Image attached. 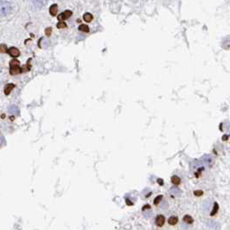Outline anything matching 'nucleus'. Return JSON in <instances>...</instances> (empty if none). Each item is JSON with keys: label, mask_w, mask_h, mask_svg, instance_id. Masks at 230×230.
<instances>
[{"label": "nucleus", "mask_w": 230, "mask_h": 230, "mask_svg": "<svg viewBox=\"0 0 230 230\" xmlns=\"http://www.w3.org/2000/svg\"><path fill=\"white\" fill-rule=\"evenodd\" d=\"M12 10V5L8 0H0V16L10 15Z\"/></svg>", "instance_id": "1"}, {"label": "nucleus", "mask_w": 230, "mask_h": 230, "mask_svg": "<svg viewBox=\"0 0 230 230\" xmlns=\"http://www.w3.org/2000/svg\"><path fill=\"white\" fill-rule=\"evenodd\" d=\"M165 223V217L163 215H158L155 219V224L158 227H163Z\"/></svg>", "instance_id": "2"}, {"label": "nucleus", "mask_w": 230, "mask_h": 230, "mask_svg": "<svg viewBox=\"0 0 230 230\" xmlns=\"http://www.w3.org/2000/svg\"><path fill=\"white\" fill-rule=\"evenodd\" d=\"M202 162L203 164H207L208 166L211 167L213 165V164H214V159H212V157L210 156V155H205V156H203L202 158Z\"/></svg>", "instance_id": "3"}, {"label": "nucleus", "mask_w": 230, "mask_h": 230, "mask_svg": "<svg viewBox=\"0 0 230 230\" xmlns=\"http://www.w3.org/2000/svg\"><path fill=\"white\" fill-rule=\"evenodd\" d=\"M30 1L36 8H42L47 4V0H30Z\"/></svg>", "instance_id": "4"}, {"label": "nucleus", "mask_w": 230, "mask_h": 230, "mask_svg": "<svg viewBox=\"0 0 230 230\" xmlns=\"http://www.w3.org/2000/svg\"><path fill=\"white\" fill-rule=\"evenodd\" d=\"M72 16V11L71 10H65L64 12H62L61 14L58 16V20L61 21H64L68 19V17H70Z\"/></svg>", "instance_id": "5"}, {"label": "nucleus", "mask_w": 230, "mask_h": 230, "mask_svg": "<svg viewBox=\"0 0 230 230\" xmlns=\"http://www.w3.org/2000/svg\"><path fill=\"white\" fill-rule=\"evenodd\" d=\"M193 168H194L196 171H203L204 170V164L202 161H195L193 164Z\"/></svg>", "instance_id": "6"}, {"label": "nucleus", "mask_w": 230, "mask_h": 230, "mask_svg": "<svg viewBox=\"0 0 230 230\" xmlns=\"http://www.w3.org/2000/svg\"><path fill=\"white\" fill-rule=\"evenodd\" d=\"M21 72H22V69H21L19 65H11L10 66V75H18V74H20Z\"/></svg>", "instance_id": "7"}, {"label": "nucleus", "mask_w": 230, "mask_h": 230, "mask_svg": "<svg viewBox=\"0 0 230 230\" xmlns=\"http://www.w3.org/2000/svg\"><path fill=\"white\" fill-rule=\"evenodd\" d=\"M8 54L13 57H17L20 56V51L18 50V49H16L15 47H12V48H10L8 49Z\"/></svg>", "instance_id": "8"}, {"label": "nucleus", "mask_w": 230, "mask_h": 230, "mask_svg": "<svg viewBox=\"0 0 230 230\" xmlns=\"http://www.w3.org/2000/svg\"><path fill=\"white\" fill-rule=\"evenodd\" d=\"M9 113L10 114H13V115H18L19 113H20V110H19V108H17L16 106L13 105V106H10V108H9Z\"/></svg>", "instance_id": "9"}, {"label": "nucleus", "mask_w": 230, "mask_h": 230, "mask_svg": "<svg viewBox=\"0 0 230 230\" xmlns=\"http://www.w3.org/2000/svg\"><path fill=\"white\" fill-rule=\"evenodd\" d=\"M177 222H178V217H177V215H171L169 219H168V223H169L170 225H171V226L177 225Z\"/></svg>", "instance_id": "10"}, {"label": "nucleus", "mask_w": 230, "mask_h": 230, "mask_svg": "<svg viewBox=\"0 0 230 230\" xmlns=\"http://www.w3.org/2000/svg\"><path fill=\"white\" fill-rule=\"evenodd\" d=\"M183 221H184L186 224H193V222H194V219H193V217H192L191 215H184V218H183Z\"/></svg>", "instance_id": "11"}, {"label": "nucleus", "mask_w": 230, "mask_h": 230, "mask_svg": "<svg viewBox=\"0 0 230 230\" xmlns=\"http://www.w3.org/2000/svg\"><path fill=\"white\" fill-rule=\"evenodd\" d=\"M15 87L13 84H7L5 87V93L6 95H9L11 92V90Z\"/></svg>", "instance_id": "12"}, {"label": "nucleus", "mask_w": 230, "mask_h": 230, "mask_svg": "<svg viewBox=\"0 0 230 230\" xmlns=\"http://www.w3.org/2000/svg\"><path fill=\"white\" fill-rule=\"evenodd\" d=\"M170 181H171V183L175 185H179V184H181V178L177 177V176H172L171 177V178H170Z\"/></svg>", "instance_id": "13"}, {"label": "nucleus", "mask_w": 230, "mask_h": 230, "mask_svg": "<svg viewBox=\"0 0 230 230\" xmlns=\"http://www.w3.org/2000/svg\"><path fill=\"white\" fill-rule=\"evenodd\" d=\"M57 11H58V6H57V5H52L51 6L49 7V13H50L52 16L57 15Z\"/></svg>", "instance_id": "14"}, {"label": "nucleus", "mask_w": 230, "mask_h": 230, "mask_svg": "<svg viewBox=\"0 0 230 230\" xmlns=\"http://www.w3.org/2000/svg\"><path fill=\"white\" fill-rule=\"evenodd\" d=\"M170 193L173 195L179 196L182 192H181V190H180L178 188H171V189H170Z\"/></svg>", "instance_id": "15"}, {"label": "nucleus", "mask_w": 230, "mask_h": 230, "mask_svg": "<svg viewBox=\"0 0 230 230\" xmlns=\"http://www.w3.org/2000/svg\"><path fill=\"white\" fill-rule=\"evenodd\" d=\"M83 19L87 23H89V22H91L93 20V15L90 14V13H85L84 16H83Z\"/></svg>", "instance_id": "16"}, {"label": "nucleus", "mask_w": 230, "mask_h": 230, "mask_svg": "<svg viewBox=\"0 0 230 230\" xmlns=\"http://www.w3.org/2000/svg\"><path fill=\"white\" fill-rule=\"evenodd\" d=\"M162 199H163V195H159L155 199H154L153 201V203H154V205H156V206H158V205L161 203V201H162Z\"/></svg>", "instance_id": "17"}, {"label": "nucleus", "mask_w": 230, "mask_h": 230, "mask_svg": "<svg viewBox=\"0 0 230 230\" xmlns=\"http://www.w3.org/2000/svg\"><path fill=\"white\" fill-rule=\"evenodd\" d=\"M218 209H219V205H218V203H214V208H213V211L211 212V216H213L214 215H215L217 212H218Z\"/></svg>", "instance_id": "18"}, {"label": "nucleus", "mask_w": 230, "mask_h": 230, "mask_svg": "<svg viewBox=\"0 0 230 230\" xmlns=\"http://www.w3.org/2000/svg\"><path fill=\"white\" fill-rule=\"evenodd\" d=\"M79 30L81 31H83V32H89V28H88L87 25H86V24H82V25H80Z\"/></svg>", "instance_id": "19"}, {"label": "nucleus", "mask_w": 230, "mask_h": 230, "mask_svg": "<svg viewBox=\"0 0 230 230\" xmlns=\"http://www.w3.org/2000/svg\"><path fill=\"white\" fill-rule=\"evenodd\" d=\"M7 50V46L5 44H0V53H6Z\"/></svg>", "instance_id": "20"}, {"label": "nucleus", "mask_w": 230, "mask_h": 230, "mask_svg": "<svg viewBox=\"0 0 230 230\" xmlns=\"http://www.w3.org/2000/svg\"><path fill=\"white\" fill-rule=\"evenodd\" d=\"M57 28H59V29H61V28H66L67 24L63 22V21H61V22H59L58 24H57Z\"/></svg>", "instance_id": "21"}, {"label": "nucleus", "mask_w": 230, "mask_h": 230, "mask_svg": "<svg viewBox=\"0 0 230 230\" xmlns=\"http://www.w3.org/2000/svg\"><path fill=\"white\" fill-rule=\"evenodd\" d=\"M146 210H147V211L151 210V206H150V205H148V204L144 205L143 208H142V211H143V212H145Z\"/></svg>", "instance_id": "22"}, {"label": "nucleus", "mask_w": 230, "mask_h": 230, "mask_svg": "<svg viewBox=\"0 0 230 230\" xmlns=\"http://www.w3.org/2000/svg\"><path fill=\"white\" fill-rule=\"evenodd\" d=\"M19 64H20V62L17 60H12L10 62V66H11V65H19Z\"/></svg>", "instance_id": "23"}, {"label": "nucleus", "mask_w": 230, "mask_h": 230, "mask_svg": "<svg viewBox=\"0 0 230 230\" xmlns=\"http://www.w3.org/2000/svg\"><path fill=\"white\" fill-rule=\"evenodd\" d=\"M194 194L196 195V196H201V195H203V191H201V190H197V191H195Z\"/></svg>", "instance_id": "24"}, {"label": "nucleus", "mask_w": 230, "mask_h": 230, "mask_svg": "<svg viewBox=\"0 0 230 230\" xmlns=\"http://www.w3.org/2000/svg\"><path fill=\"white\" fill-rule=\"evenodd\" d=\"M50 33H51V28H49V30L47 29V30H46V35H47V36H50Z\"/></svg>", "instance_id": "25"}, {"label": "nucleus", "mask_w": 230, "mask_h": 230, "mask_svg": "<svg viewBox=\"0 0 230 230\" xmlns=\"http://www.w3.org/2000/svg\"><path fill=\"white\" fill-rule=\"evenodd\" d=\"M158 182H159V184L164 185V182H163V180H162V179H158Z\"/></svg>", "instance_id": "26"}]
</instances>
